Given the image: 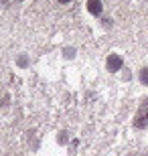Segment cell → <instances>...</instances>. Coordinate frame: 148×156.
<instances>
[{
    "instance_id": "cell-1",
    "label": "cell",
    "mask_w": 148,
    "mask_h": 156,
    "mask_svg": "<svg viewBox=\"0 0 148 156\" xmlns=\"http://www.w3.org/2000/svg\"><path fill=\"white\" fill-rule=\"evenodd\" d=\"M134 128L136 130H144L148 128V99H144L140 108H138L136 116H134Z\"/></svg>"
},
{
    "instance_id": "cell-4",
    "label": "cell",
    "mask_w": 148,
    "mask_h": 156,
    "mask_svg": "<svg viewBox=\"0 0 148 156\" xmlns=\"http://www.w3.org/2000/svg\"><path fill=\"white\" fill-rule=\"evenodd\" d=\"M140 83L148 85V67H142V69H140Z\"/></svg>"
},
{
    "instance_id": "cell-3",
    "label": "cell",
    "mask_w": 148,
    "mask_h": 156,
    "mask_svg": "<svg viewBox=\"0 0 148 156\" xmlns=\"http://www.w3.org/2000/svg\"><path fill=\"white\" fill-rule=\"evenodd\" d=\"M87 10H89V14H93V16H99L103 12L102 0H87Z\"/></svg>"
},
{
    "instance_id": "cell-5",
    "label": "cell",
    "mask_w": 148,
    "mask_h": 156,
    "mask_svg": "<svg viewBox=\"0 0 148 156\" xmlns=\"http://www.w3.org/2000/svg\"><path fill=\"white\" fill-rule=\"evenodd\" d=\"M67 136H69L67 132H61V134H59V142H61V144H65V142H67Z\"/></svg>"
},
{
    "instance_id": "cell-6",
    "label": "cell",
    "mask_w": 148,
    "mask_h": 156,
    "mask_svg": "<svg viewBox=\"0 0 148 156\" xmlns=\"http://www.w3.org/2000/svg\"><path fill=\"white\" fill-rule=\"evenodd\" d=\"M18 65H20V67H27V57H20V59H18Z\"/></svg>"
},
{
    "instance_id": "cell-2",
    "label": "cell",
    "mask_w": 148,
    "mask_h": 156,
    "mask_svg": "<svg viewBox=\"0 0 148 156\" xmlns=\"http://www.w3.org/2000/svg\"><path fill=\"white\" fill-rule=\"evenodd\" d=\"M122 65H124V61H122V57L116 55V53H112V55L108 57V61H106L108 71H120V69H122Z\"/></svg>"
},
{
    "instance_id": "cell-7",
    "label": "cell",
    "mask_w": 148,
    "mask_h": 156,
    "mask_svg": "<svg viewBox=\"0 0 148 156\" xmlns=\"http://www.w3.org/2000/svg\"><path fill=\"white\" fill-rule=\"evenodd\" d=\"M57 2H61V4H67V2H71V0H57Z\"/></svg>"
}]
</instances>
